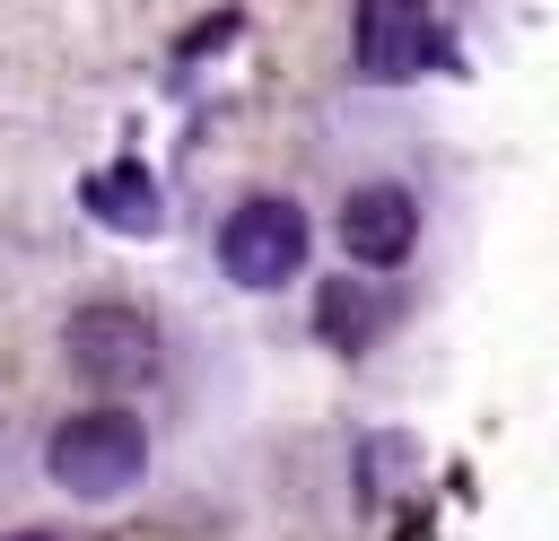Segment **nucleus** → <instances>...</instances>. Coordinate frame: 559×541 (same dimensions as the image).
Instances as JSON below:
<instances>
[{
  "label": "nucleus",
  "mask_w": 559,
  "mask_h": 541,
  "mask_svg": "<svg viewBox=\"0 0 559 541\" xmlns=\"http://www.w3.org/2000/svg\"><path fill=\"white\" fill-rule=\"evenodd\" d=\"M52 480L61 489H79V497H114V489H131L140 480V462H148V445H140V428L122 419V410H87V419H70L61 436H52Z\"/></svg>",
  "instance_id": "nucleus-1"
},
{
  "label": "nucleus",
  "mask_w": 559,
  "mask_h": 541,
  "mask_svg": "<svg viewBox=\"0 0 559 541\" xmlns=\"http://www.w3.org/2000/svg\"><path fill=\"white\" fill-rule=\"evenodd\" d=\"M218 262H227V279H245V288H280V279L306 262V218H297L288 201H245V209L218 227Z\"/></svg>",
  "instance_id": "nucleus-2"
},
{
  "label": "nucleus",
  "mask_w": 559,
  "mask_h": 541,
  "mask_svg": "<svg viewBox=\"0 0 559 541\" xmlns=\"http://www.w3.org/2000/svg\"><path fill=\"white\" fill-rule=\"evenodd\" d=\"M437 61V17L428 0H358V70L376 79H419Z\"/></svg>",
  "instance_id": "nucleus-3"
},
{
  "label": "nucleus",
  "mask_w": 559,
  "mask_h": 541,
  "mask_svg": "<svg viewBox=\"0 0 559 541\" xmlns=\"http://www.w3.org/2000/svg\"><path fill=\"white\" fill-rule=\"evenodd\" d=\"M70 358H79L87 375L122 384V375H148V358H157V332H148L140 314H122V305H87V314L70 323Z\"/></svg>",
  "instance_id": "nucleus-4"
},
{
  "label": "nucleus",
  "mask_w": 559,
  "mask_h": 541,
  "mask_svg": "<svg viewBox=\"0 0 559 541\" xmlns=\"http://www.w3.org/2000/svg\"><path fill=\"white\" fill-rule=\"evenodd\" d=\"M411 236H419L411 192L367 183V192H349V201H341V244H349L358 262H402V253H411Z\"/></svg>",
  "instance_id": "nucleus-5"
},
{
  "label": "nucleus",
  "mask_w": 559,
  "mask_h": 541,
  "mask_svg": "<svg viewBox=\"0 0 559 541\" xmlns=\"http://www.w3.org/2000/svg\"><path fill=\"white\" fill-rule=\"evenodd\" d=\"M87 209L105 218V227H148L157 218V183L140 175V166H105V175H87Z\"/></svg>",
  "instance_id": "nucleus-6"
},
{
  "label": "nucleus",
  "mask_w": 559,
  "mask_h": 541,
  "mask_svg": "<svg viewBox=\"0 0 559 541\" xmlns=\"http://www.w3.org/2000/svg\"><path fill=\"white\" fill-rule=\"evenodd\" d=\"M9 541H52V532H9Z\"/></svg>",
  "instance_id": "nucleus-7"
}]
</instances>
